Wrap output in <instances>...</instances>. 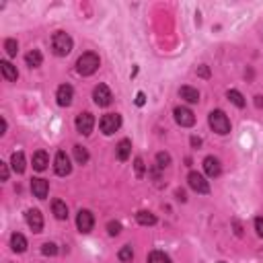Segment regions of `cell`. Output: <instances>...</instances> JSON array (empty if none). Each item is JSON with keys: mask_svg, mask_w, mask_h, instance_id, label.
I'll return each mask as SVG.
<instances>
[{"mask_svg": "<svg viewBox=\"0 0 263 263\" xmlns=\"http://www.w3.org/2000/svg\"><path fill=\"white\" fill-rule=\"evenodd\" d=\"M97 68H99V56L93 54V52H86L79 58V62H76V72L82 74V76H91L97 72Z\"/></svg>", "mask_w": 263, "mask_h": 263, "instance_id": "1", "label": "cell"}, {"mask_svg": "<svg viewBox=\"0 0 263 263\" xmlns=\"http://www.w3.org/2000/svg\"><path fill=\"white\" fill-rule=\"evenodd\" d=\"M72 37L64 31H56L52 37V50L56 56H68L72 52Z\"/></svg>", "mask_w": 263, "mask_h": 263, "instance_id": "2", "label": "cell"}, {"mask_svg": "<svg viewBox=\"0 0 263 263\" xmlns=\"http://www.w3.org/2000/svg\"><path fill=\"white\" fill-rule=\"evenodd\" d=\"M208 121H210V128L216 132V134H220V136H224V134L230 132V120L226 118V113L220 111V109L212 111L210 118H208Z\"/></svg>", "mask_w": 263, "mask_h": 263, "instance_id": "3", "label": "cell"}, {"mask_svg": "<svg viewBox=\"0 0 263 263\" xmlns=\"http://www.w3.org/2000/svg\"><path fill=\"white\" fill-rule=\"evenodd\" d=\"M120 128H121V115H118V113H107V115H103V118H101V132L105 136L115 134Z\"/></svg>", "mask_w": 263, "mask_h": 263, "instance_id": "4", "label": "cell"}, {"mask_svg": "<svg viewBox=\"0 0 263 263\" xmlns=\"http://www.w3.org/2000/svg\"><path fill=\"white\" fill-rule=\"evenodd\" d=\"M187 183H189V187H191L193 191L202 193V196L210 193V183L203 179V175H200V173H196V171H191V173L187 175Z\"/></svg>", "mask_w": 263, "mask_h": 263, "instance_id": "5", "label": "cell"}, {"mask_svg": "<svg viewBox=\"0 0 263 263\" xmlns=\"http://www.w3.org/2000/svg\"><path fill=\"white\" fill-rule=\"evenodd\" d=\"M175 121H177L181 128H191L193 123H196V115H193L191 109H187V107H175Z\"/></svg>", "mask_w": 263, "mask_h": 263, "instance_id": "6", "label": "cell"}, {"mask_svg": "<svg viewBox=\"0 0 263 263\" xmlns=\"http://www.w3.org/2000/svg\"><path fill=\"white\" fill-rule=\"evenodd\" d=\"M93 99H95V103L99 105V107H107V105H111L113 95H111V91H109V86L97 84L95 91H93Z\"/></svg>", "mask_w": 263, "mask_h": 263, "instance_id": "7", "label": "cell"}, {"mask_svg": "<svg viewBox=\"0 0 263 263\" xmlns=\"http://www.w3.org/2000/svg\"><path fill=\"white\" fill-rule=\"evenodd\" d=\"M93 128H95V118L89 111H84V113H81L79 118H76V130H79V134L89 136L93 132Z\"/></svg>", "mask_w": 263, "mask_h": 263, "instance_id": "8", "label": "cell"}, {"mask_svg": "<svg viewBox=\"0 0 263 263\" xmlns=\"http://www.w3.org/2000/svg\"><path fill=\"white\" fill-rule=\"evenodd\" d=\"M76 226H79V230L82 232V235H86V232H91L93 226H95V218L93 214L89 210H81L79 216H76Z\"/></svg>", "mask_w": 263, "mask_h": 263, "instance_id": "9", "label": "cell"}, {"mask_svg": "<svg viewBox=\"0 0 263 263\" xmlns=\"http://www.w3.org/2000/svg\"><path fill=\"white\" fill-rule=\"evenodd\" d=\"M70 171H72V164H70L68 154L64 150H58V154H56V173L60 175V177H66V175H70Z\"/></svg>", "mask_w": 263, "mask_h": 263, "instance_id": "10", "label": "cell"}, {"mask_svg": "<svg viewBox=\"0 0 263 263\" xmlns=\"http://www.w3.org/2000/svg\"><path fill=\"white\" fill-rule=\"evenodd\" d=\"M25 220L29 224V228L33 232H41L43 230V216L40 210H27L25 212Z\"/></svg>", "mask_w": 263, "mask_h": 263, "instance_id": "11", "label": "cell"}, {"mask_svg": "<svg viewBox=\"0 0 263 263\" xmlns=\"http://www.w3.org/2000/svg\"><path fill=\"white\" fill-rule=\"evenodd\" d=\"M56 99H58V105L68 107L74 99V89L70 84H62L60 89H58V93H56Z\"/></svg>", "mask_w": 263, "mask_h": 263, "instance_id": "12", "label": "cell"}, {"mask_svg": "<svg viewBox=\"0 0 263 263\" xmlns=\"http://www.w3.org/2000/svg\"><path fill=\"white\" fill-rule=\"evenodd\" d=\"M203 171H206L208 177H218V175L222 173V167H220V161L214 159V157H206L203 159Z\"/></svg>", "mask_w": 263, "mask_h": 263, "instance_id": "13", "label": "cell"}, {"mask_svg": "<svg viewBox=\"0 0 263 263\" xmlns=\"http://www.w3.org/2000/svg\"><path fill=\"white\" fill-rule=\"evenodd\" d=\"M31 191L37 200H45L47 198V191H50V185H47L45 179H33L31 181Z\"/></svg>", "mask_w": 263, "mask_h": 263, "instance_id": "14", "label": "cell"}, {"mask_svg": "<svg viewBox=\"0 0 263 263\" xmlns=\"http://www.w3.org/2000/svg\"><path fill=\"white\" fill-rule=\"evenodd\" d=\"M0 70H2V76L6 81H17L19 79V72H17V66H13L11 62H6V60H2L0 62Z\"/></svg>", "mask_w": 263, "mask_h": 263, "instance_id": "15", "label": "cell"}, {"mask_svg": "<svg viewBox=\"0 0 263 263\" xmlns=\"http://www.w3.org/2000/svg\"><path fill=\"white\" fill-rule=\"evenodd\" d=\"M47 164H50V157H47L43 150H40V152L33 154V169H35V171H45Z\"/></svg>", "mask_w": 263, "mask_h": 263, "instance_id": "16", "label": "cell"}, {"mask_svg": "<svg viewBox=\"0 0 263 263\" xmlns=\"http://www.w3.org/2000/svg\"><path fill=\"white\" fill-rule=\"evenodd\" d=\"M179 95H181V99H185L187 103H198L200 101V93H198V89H193V86H181Z\"/></svg>", "mask_w": 263, "mask_h": 263, "instance_id": "17", "label": "cell"}, {"mask_svg": "<svg viewBox=\"0 0 263 263\" xmlns=\"http://www.w3.org/2000/svg\"><path fill=\"white\" fill-rule=\"evenodd\" d=\"M11 247L15 253H23L27 251V239L21 235V232H15V235L11 237Z\"/></svg>", "mask_w": 263, "mask_h": 263, "instance_id": "18", "label": "cell"}, {"mask_svg": "<svg viewBox=\"0 0 263 263\" xmlns=\"http://www.w3.org/2000/svg\"><path fill=\"white\" fill-rule=\"evenodd\" d=\"M25 62H27L29 68H40L41 62H43V56H41L40 50H31V52L25 56Z\"/></svg>", "mask_w": 263, "mask_h": 263, "instance_id": "19", "label": "cell"}, {"mask_svg": "<svg viewBox=\"0 0 263 263\" xmlns=\"http://www.w3.org/2000/svg\"><path fill=\"white\" fill-rule=\"evenodd\" d=\"M52 210H54V216H56L58 220H66V218H68V208H66V203H64L62 200H54Z\"/></svg>", "mask_w": 263, "mask_h": 263, "instance_id": "20", "label": "cell"}, {"mask_svg": "<svg viewBox=\"0 0 263 263\" xmlns=\"http://www.w3.org/2000/svg\"><path fill=\"white\" fill-rule=\"evenodd\" d=\"M11 167L15 173H23L25 171V154L23 152H13L11 157Z\"/></svg>", "mask_w": 263, "mask_h": 263, "instance_id": "21", "label": "cell"}, {"mask_svg": "<svg viewBox=\"0 0 263 263\" xmlns=\"http://www.w3.org/2000/svg\"><path fill=\"white\" fill-rule=\"evenodd\" d=\"M136 220H138L142 226H152V224H157V216H154L152 212H146V210L136 214Z\"/></svg>", "mask_w": 263, "mask_h": 263, "instance_id": "22", "label": "cell"}, {"mask_svg": "<svg viewBox=\"0 0 263 263\" xmlns=\"http://www.w3.org/2000/svg\"><path fill=\"white\" fill-rule=\"evenodd\" d=\"M130 152H132V142L130 140H121L118 144V159L123 162V161H128L130 159Z\"/></svg>", "mask_w": 263, "mask_h": 263, "instance_id": "23", "label": "cell"}, {"mask_svg": "<svg viewBox=\"0 0 263 263\" xmlns=\"http://www.w3.org/2000/svg\"><path fill=\"white\" fill-rule=\"evenodd\" d=\"M148 263H171V257L162 251H152L148 255Z\"/></svg>", "mask_w": 263, "mask_h": 263, "instance_id": "24", "label": "cell"}, {"mask_svg": "<svg viewBox=\"0 0 263 263\" xmlns=\"http://www.w3.org/2000/svg\"><path fill=\"white\" fill-rule=\"evenodd\" d=\"M74 159H76V162H79V164H84L86 161H89V152H86L84 146H81V144L74 146Z\"/></svg>", "mask_w": 263, "mask_h": 263, "instance_id": "25", "label": "cell"}, {"mask_svg": "<svg viewBox=\"0 0 263 263\" xmlns=\"http://www.w3.org/2000/svg\"><path fill=\"white\" fill-rule=\"evenodd\" d=\"M228 99L232 101V103H235L237 107H239V109H243V107H245L247 105V101H245V97H243L239 91H235V89H232V91H228Z\"/></svg>", "mask_w": 263, "mask_h": 263, "instance_id": "26", "label": "cell"}, {"mask_svg": "<svg viewBox=\"0 0 263 263\" xmlns=\"http://www.w3.org/2000/svg\"><path fill=\"white\" fill-rule=\"evenodd\" d=\"M120 261H123V263H128V261H132V257H134V251H132V247L130 245H123L121 247V251H120Z\"/></svg>", "mask_w": 263, "mask_h": 263, "instance_id": "27", "label": "cell"}, {"mask_svg": "<svg viewBox=\"0 0 263 263\" xmlns=\"http://www.w3.org/2000/svg\"><path fill=\"white\" fill-rule=\"evenodd\" d=\"M4 50H6L8 56H17V52H19V43H17L15 40H6V41H4Z\"/></svg>", "mask_w": 263, "mask_h": 263, "instance_id": "28", "label": "cell"}, {"mask_svg": "<svg viewBox=\"0 0 263 263\" xmlns=\"http://www.w3.org/2000/svg\"><path fill=\"white\" fill-rule=\"evenodd\" d=\"M157 162H159L161 169H164V167H169V164H171V157L167 152H159L157 154Z\"/></svg>", "mask_w": 263, "mask_h": 263, "instance_id": "29", "label": "cell"}, {"mask_svg": "<svg viewBox=\"0 0 263 263\" xmlns=\"http://www.w3.org/2000/svg\"><path fill=\"white\" fill-rule=\"evenodd\" d=\"M41 253H43V255H50V257H54L56 253H58V247L54 245V243H43Z\"/></svg>", "mask_w": 263, "mask_h": 263, "instance_id": "30", "label": "cell"}, {"mask_svg": "<svg viewBox=\"0 0 263 263\" xmlns=\"http://www.w3.org/2000/svg\"><path fill=\"white\" fill-rule=\"evenodd\" d=\"M107 230H109V235L111 237H118L120 235V232H121V224L120 222H109V224H107Z\"/></svg>", "mask_w": 263, "mask_h": 263, "instance_id": "31", "label": "cell"}, {"mask_svg": "<svg viewBox=\"0 0 263 263\" xmlns=\"http://www.w3.org/2000/svg\"><path fill=\"white\" fill-rule=\"evenodd\" d=\"M134 169H136V177H144V161L142 159L134 161Z\"/></svg>", "mask_w": 263, "mask_h": 263, "instance_id": "32", "label": "cell"}, {"mask_svg": "<svg viewBox=\"0 0 263 263\" xmlns=\"http://www.w3.org/2000/svg\"><path fill=\"white\" fill-rule=\"evenodd\" d=\"M255 230H257L259 237H263V218H261V216L255 218Z\"/></svg>", "mask_w": 263, "mask_h": 263, "instance_id": "33", "label": "cell"}, {"mask_svg": "<svg viewBox=\"0 0 263 263\" xmlns=\"http://www.w3.org/2000/svg\"><path fill=\"white\" fill-rule=\"evenodd\" d=\"M0 177H2V181L8 179V167H6V162H0Z\"/></svg>", "mask_w": 263, "mask_h": 263, "instance_id": "34", "label": "cell"}, {"mask_svg": "<svg viewBox=\"0 0 263 263\" xmlns=\"http://www.w3.org/2000/svg\"><path fill=\"white\" fill-rule=\"evenodd\" d=\"M198 74H200V76H203V79H208V76H210V70H208V66H200Z\"/></svg>", "mask_w": 263, "mask_h": 263, "instance_id": "35", "label": "cell"}, {"mask_svg": "<svg viewBox=\"0 0 263 263\" xmlns=\"http://www.w3.org/2000/svg\"><path fill=\"white\" fill-rule=\"evenodd\" d=\"M191 146H196V148H200V146H202V138H198V136H193V138H191Z\"/></svg>", "mask_w": 263, "mask_h": 263, "instance_id": "36", "label": "cell"}, {"mask_svg": "<svg viewBox=\"0 0 263 263\" xmlns=\"http://www.w3.org/2000/svg\"><path fill=\"white\" fill-rule=\"evenodd\" d=\"M136 105H144V93H138V97H136Z\"/></svg>", "mask_w": 263, "mask_h": 263, "instance_id": "37", "label": "cell"}, {"mask_svg": "<svg viewBox=\"0 0 263 263\" xmlns=\"http://www.w3.org/2000/svg\"><path fill=\"white\" fill-rule=\"evenodd\" d=\"M177 200H181V202H185V193H183V191H177Z\"/></svg>", "mask_w": 263, "mask_h": 263, "instance_id": "38", "label": "cell"}, {"mask_svg": "<svg viewBox=\"0 0 263 263\" xmlns=\"http://www.w3.org/2000/svg\"><path fill=\"white\" fill-rule=\"evenodd\" d=\"M218 263H224V261H218Z\"/></svg>", "mask_w": 263, "mask_h": 263, "instance_id": "39", "label": "cell"}]
</instances>
